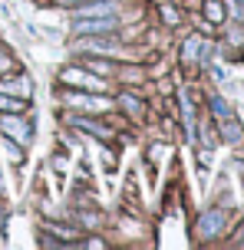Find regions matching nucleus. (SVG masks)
Wrapping results in <instances>:
<instances>
[{
	"label": "nucleus",
	"mask_w": 244,
	"mask_h": 250,
	"mask_svg": "<svg viewBox=\"0 0 244 250\" xmlns=\"http://www.w3.org/2000/svg\"><path fill=\"white\" fill-rule=\"evenodd\" d=\"M211 109H215V112H218L221 119H231V109L224 105V99H215V102H211Z\"/></svg>",
	"instance_id": "nucleus-12"
},
{
	"label": "nucleus",
	"mask_w": 244,
	"mask_h": 250,
	"mask_svg": "<svg viewBox=\"0 0 244 250\" xmlns=\"http://www.w3.org/2000/svg\"><path fill=\"white\" fill-rule=\"evenodd\" d=\"M241 234H244V227H241Z\"/></svg>",
	"instance_id": "nucleus-17"
},
{
	"label": "nucleus",
	"mask_w": 244,
	"mask_h": 250,
	"mask_svg": "<svg viewBox=\"0 0 244 250\" xmlns=\"http://www.w3.org/2000/svg\"><path fill=\"white\" fill-rule=\"evenodd\" d=\"M205 50V43H201V37H192L188 43H185V60H198V53Z\"/></svg>",
	"instance_id": "nucleus-7"
},
{
	"label": "nucleus",
	"mask_w": 244,
	"mask_h": 250,
	"mask_svg": "<svg viewBox=\"0 0 244 250\" xmlns=\"http://www.w3.org/2000/svg\"><path fill=\"white\" fill-rule=\"evenodd\" d=\"M0 148H3V155H7L10 162H20V158H23V155H20V148H17V145H10V142H3Z\"/></svg>",
	"instance_id": "nucleus-11"
},
{
	"label": "nucleus",
	"mask_w": 244,
	"mask_h": 250,
	"mask_svg": "<svg viewBox=\"0 0 244 250\" xmlns=\"http://www.w3.org/2000/svg\"><path fill=\"white\" fill-rule=\"evenodd\" d=\"M221 224H224V214L221 211H208L205 217H201V224H198V234L201 237H211V234H218Z\"/></svg>",
	"instance_id": "nucleus-4"
},
{
	"label": "nucleus",
	"mask_w": 244,
	"mask_h": 250,
	"mask_svg": "<svg viewBox=\"0 0 244 250\" xmlns=\"http://www.w3.org/2000/svg\"><path fill=\"white\" fill-rule=\"evenodd\" d=\"M224 138H228V142H241V132H238V125H234L231 119H224Z\"/></svg>",
	"instance_id": "nucleus-9"
},
{
	"label": "nucleus",
	"mask_w": 244,
	"mask_h": 250,
	"mask_svg": "<svg viewBox=\"0 0 244 250\" xmlns=\"http://www.w3.org/2000/svg\"><path fill=\"white\" fill-rule=\"evenodd\" d=\"M66 102H69V105H76V109H86V112H99V109L109 105L103 96H66Z\"/></svg>",
	"instance_id": "nucleus-3"
},
{
	"label": "nucleus",
	"mask_w": 244,
	"mask_h": 250,
	"mask_svg": "<svg viewBox=\"0 0 244 250\" xmlns=\"http://www.w3.org/2000/svg\"><path fill=\"white\" fill-rule=\"evenodd\" d=\"M76 125H79V128H86V132H92L96 138H106V135H109L106 128H99V125H92V122H83V119H76Z\"/></svg>",
	"instance_id": "nucleus-10"
},
{
	"label": "nucleus",
	"mask_w": 244,
	"mask_h": 250,
	"mask_svg": "<svg viewBox=\"0 0 244 250\" xmlns=\"http://www.w3.org/2000/svg\"><path fill=\"white\" fill-rule=\"evenodd\" d=\"M208 17H211L215 23H218V20H221V7H218V3H208Z\"/></svg>",
	"instance_id": "nucleus-13"
},
{
	"label": "nucleus",
	"mask_w": 244,
	"mask_h": 250,
	"mask_svg": "<svg viewBox=\"0 0 244 250\" xmlns=\"http://www.w3.org/2000/svg\"><path fill=\"white\" fill-rule=\"evenodd\" d=\"M79 50H89V53H112V56H119V46L106 43V40H89V37H83Z\"/></svg>",
	"instance_id": "nucleus-5"
},
{
	"label": "nucleus",
	"mask_w": 244,
	"mask_h": 250,
	"mask_svg": "<svg viewBox=\"0 0 244 250\" xmlns=\"http://www.w3.org/2000/svg\"><path fill=\"white\" fill-rule=\"evenodd\" d=\"M0 128H3L10 138H17L20 145H26V142H30V128H26L17 115H3V119H0Z\"/></svg>",
	"instance_id": "nucleus-2"
},
{
	"label": "nucleus",
	"mask_w": 244,
	"mask_h": 250,
	"mask_svg": "<svg viewBox=\"0 0 244 250\" xmlns=\"http://www.w3.org/2000/svg\"><path fill=\"white\" fill-rule=\"evenodd\" d=\"M122 102H126V109H129V112H139V102L132 99V96H126V99H122Z\"/></svg>",
	"instance_id": "nucleus-14"
},
{
	"label": "nucleus",
	"mask_w": 244,
	"mask_h": 250,
	"mask_svg": "<svg viewBox=\"0 0 244 250\" xmlns=\"http://www.w3.org/2000/svg\"><path fill=\"white\" fill-rule=\"evenodd\" d=\"M0 191H3V175H0Z\"/></svg>",
	"instance_id": "nucleus-16"
},
{
	"label": "nucleus",
	"mask_w": 244,
	"mask_h": 250,
	"mask_svg": "<svg viewBox=\"0 0 244 250\" xmlns=\"http://www.w3.org/2000/svg\"><path fill=\"white\" fill-rule=\"evenodd\" d=\"M23 109V102H17V99H7L3 92H0V112H20Z\"/></svg>",
	"instance_id": "nucleus-8"
},
{
	"label": "nucleus",
	"mask_w": 244,
	"mask_h": 250,
	"mask_svg": "<svg viewBox=\"0 0 244 250\" xmlns=\"http://www.w3.org/2000/svg\"><path fill=\"white\" fill-rule=\"evenodd\" d=\"M116 13H79L76 17V23H73V30L76 33H83V37H89V33H109L112 26H116Z\"/></svg>",
	"instance_id": "nucleus-1"
},
{
	"label": "nucleus",
	"mask_w": 244,
	"mask_h": 250,
	"mask_svg": "<svg viewBox=\"0 0 244 250\" xmlns=\"http://www.w3.org/2000/svg\"><path fill=\"white\" fill-rule=\"evenodd\" d=\"M7 69V56H3V50H0V73Z\"/></svg>",
	"instance_id": "nucleus-15"
},
{
	"label": "nucleus",
	"mask_w": 244,
	"mask_h": 250,
	"mask_svg": "<svg viewBox=\"0 0 244 250\" xmlns=\"http://www.w3.org/2000/svg\"><path fill=\"white\" fill-rule=\"evenodd\" d=\"M63 79H66V83H79V86H89V89H103V83H99V79H92V76L79 73V69H66Z\"/></svg>",
	"instance_id": "nucleus-6"
}]
</instances>
